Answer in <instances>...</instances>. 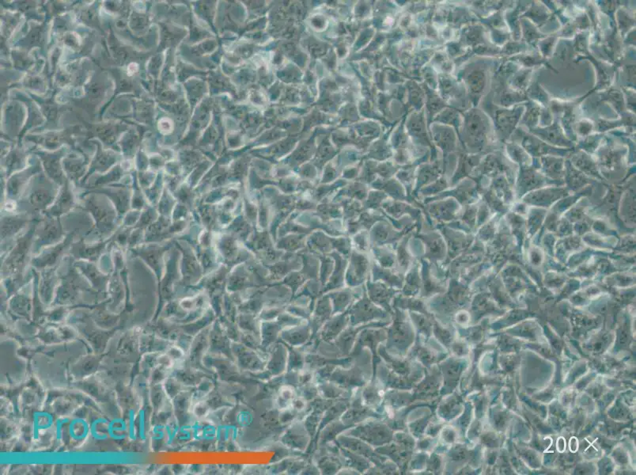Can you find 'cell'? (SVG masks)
I'll return each instance as SVG.
<instances>
[{"instance_id":"cell-19","label":"cell","mask_w":636,"mask_h":475,"mask_svg":"<svg viewBox=\"0 0 636 475\" xmlns=\"http://www.w3.org/2000/svg\"><path fill=\"white\" fill-rule=\"evenodd\" d=\"M591 129H592V124H589V123H586V122H581L579 124V128H578L579 132L583 136L589 133Z\"/></svg>"},{"instance_id":"cell-8","label":"cell","mask_w":636,"mask_h":475,"mask_svg":"<svg viewBox=\"0 0 636 475\" xmlns=\"http://www.w3.org/2000/svg\"><path fill=\"white\" fill-rule=\"evenodd\" d=\"M108 422L109 421L107 419L103 417H99L93 420L90 424V433L95 440L103 441L109 437L108 433Z\"/></svg>"},{"instance_id":"cell-10","label":"cell","mask_w":636,"mask_h":475,"mask_svg":"<svg viewBox=\"0 0 636 475\" xmlns=\"http://www.w3.org/2000/svg\"><path fill=\"white\" fill-rule=\"evenodd\" d=\"M191 414L197 420H205L210 415L212 409L209 407L206 401H200L197 403H192L190 409Z\"/></svg>"},{"instance_id":"cell-14","label":"cell","mask_w":636,"mask_h":475,"mask_svg":"<svg viewBox=\"0 0 636 475\" xmlns=\"http://www.w3.org/2000/svg\"><path fill=\"white\" fill-rule=\"evenodd\" d=\"M145 411L140 410L139 412V428H138V436L140 437V440L145 442L147 440V435H146V416Z\"/></svg>"},{"instance_id":"cell-13","label":"cell","mask_w":636,"mask_h":475,"mask_svg":"<svg viewBox=\"0 0 636 475\" xmlns=\"http://www.w3.org/2000/svg\"><path fill=\"white\" fill-rule=\"evenodd\" d=\"M136 419V411L133 409H131L128 411V437L131 441H136L137 440Z\"/></svg>"},{"instance_id":"cell-18","label":"cell","mask_w":636,"mask_h":475,"mask_svg":"<svg viewBox=\"0 0 636 475\" xmlns=\"http://www.w3.org/2000/svg\"><path fill=\"white\" fill-rule=\"evenodd\" d=\"M165 436V432L163 431V427L160 424H158L154 427L152 430V440H161Z\"/></svg>"},{"instance_id":"cell-7","label":"cell","mask_w":636,"mask_h":475,"mask_svg":"<svg viewBox=\"0 0 636 475\" xmlns=\"http://www.w3.org/2000/svg\"><path fill=\"white\" fill-rule=\"evenodd\" d=\"M108 433L109 438L116 441H122L128 437V422L121 417L112 419L108 422Z\"/></svg>"},{"instance_id":"cell-16","label":"cell","mask_w":636,"mask_h":475,"mask_svg":"<svg viewBox=\"0 0 636 475\" xmlns=\"http://www.w3.org/2000/svg\"><path fill=\"white\" fill-rule=\"evenodd\" d=\"M169 352V356L173 361H182L186 356V353L179 346L171 348Z\"/></svg>"},{"instance_id":"cell-9","label":"cell","mask_w":636,"mask_h":475,"mask_svg":"<svg viewBox=\"0 0 636 475\" xmlns=\"http://www.w3.org/2000/svg\"><path fill=\"white\" fill-rule=\"evenodd\" d=\"M531 131L535 134H538L539 136H544L545 139L551 142L557 141L559 140L563 139L561 131H560L559 126L556 123L551 126L549 128H544V129H533L531 128Z\"/></svg>"},{"instance_id":"cell-11","label":"cell","mask_w":636,"mask_h":475,"mask_svg":"<svg viewBox=\"0 0 636 475\" xmlns=\"http://www.w3.org/2000/svg\"><path fill=\"white\" fill-rule=\"evenodd\" d=\"M52 199L53 196L50 195V193L38 191L35 193H33L30 196V202L36 208H41L46 207L51 201Z\"/></svg>"},{"instance_id":"cell-4","label":"cell","mask_w":636,"mask_h":475,"mask_svg":"<svg viewBox=\"0 0 636 475\" xmlns=\"http://www.w3.org/2000/svg\"><path fill=\"white\" fill-rule=\"evenodd\" d=\"M297 390L294 386L290 384H283L279 387L275 399V404L279 411L285 409L291 408V403L298 396Z\"/></svg>"},{"instance_id":"cell-1","label":"cell","mask_w":636,"mask_h":475,"mask_svg":"<svg viewBox=\"0 0 636 475\" xmlns=\"http://www.w3.org/2000/svg\"><path fill=\"white\" fill-rule=\"evenodd\" d=\"M231 350L233 356L235 358V362L244 371L257 373L266 369L269 353L267 354V352L252 350L242 342H233Z\"/></svg>"},{"instance_id":"cell-3","label":"cell","mask_w":636,"mask_h":475,"mask_svg":"<svg viewBox=\"0 0 636 475\" xmlns=\"http://www.w3.org/2000/svg\"><path fill=\"white\" fill-rule=\"evenodd\" d=\"M271 349L272 350L269 353L266 370L273 376H278L287 371L288 351L287 347L281 344H275Z\"/></svg>"},{"instance_id":"cell-2","label":"cell","mask_w":636,"mask_h":475,"mask_svg":"<svg viewBox=\"0 0 636 475\" xmlns=\"http://www.w3.org/2000/svg\"><path fill=\"white\" fill-rule=\"evenodd\" d=\"M523 107L512 110H498L495 111V124L501 136H509L514 131L523 114Z\"/></svg>"},{"instance_id":"cell-6","label":"cell","mask_w":636,"mask_h":475,"mask_svg":"<svg viewBox=\"0 0 636 475\" xmlns=\"http://www.w3.org/2000/svg\"><path fill=\"white\" fill-rule=\"evenodd\" d=\"M68 433L74 441H83L90 434V424L83 418L73 419L69 424Z\"/></svg>"},{"instance_id":"cell-12","label":"cell","mask_w":636,"mask_h":475,"mask_svg":"<svg viewBox=\"0 0 636 475\" xmlns=\"http://www.w3.org/2000/svg\"><path fill=\"white\" fill-rule=\"evenodd\" d=\"M530 105L531 106H529L527 115L524 118V121L526 122V124H528L530 128H532V127L536 125L538 120H539L540 108L538 106H533L532 104Z\"/></svg>"},{"instance_id":"cell-5","label":"cell","mask_w":636,"mask_h":475,"mask_svg":"<svg viewBox=\"0 0 636 475\" xmlns=\"http://www.w3.org/2000/svg\"><path fill=\"white\" fill-rule=\"evenodd\" d=\"M53 415L45 411H38L33 416V439L38 440L40 432L50 429L53 425Z\"/></svg>"},{"instance_id":"cell-15","label":"cell","mask_w":636,"mask_h":475,"mask_svg":"<svg viewBox=\"0 0 636 475\" xmlns=\"http://www.w3.org/2000/svg\"><path fill=\"white\" fill-rule=\"evenodd\" d=\"M306 407H307V400L303 399V397L299 396V395L295 397V399L292 401L291 405V408L292 409L293 411H295L298 415L303 412L306 409Z\"/></svg>"},{"instance_id":"cell-17","label":"cell","mask_w":636,"mask_h":475,"mask_svg":"<svg viewBox=\"0 0 636 475\" xmlns=\"http://www.w3.org/2000/svg\"><path fill=\"white\" fill-rule=\"evenodd\" d=\"M69 420L67 418L58 419L55 423V434H56V440L59 441L62 437V429L64 424L68 423Z\"/></svg>"}]
</instances>
